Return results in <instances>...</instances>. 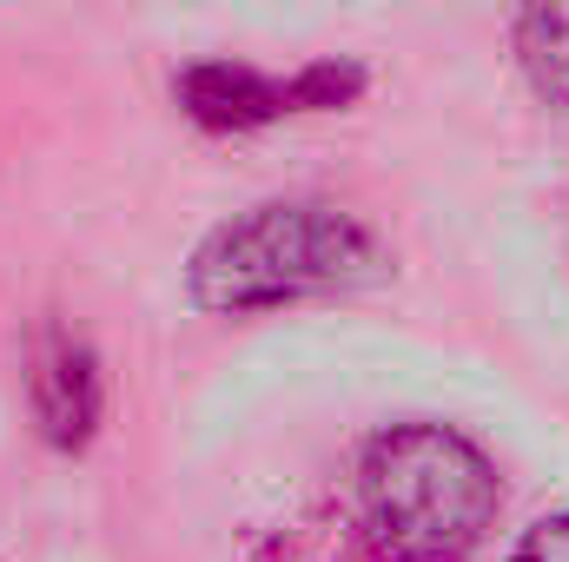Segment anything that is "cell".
<instances>
[{"instance_id":"5b68a950","label":"cell","mask_w":569,"mask_h":562,"mask_svg":"<svg viewBox=\"0 0 569 562\" xmlns=\"http://www.w3.org/2000/svg\"><path fill=\"white\" fill-rule=\"evenodd\" d=\"M517 67L537 100L569 113V0H523L517 7Z\"/></svg>"},{"instance_id":"6da1fadb","label":"cell","mask_w":569,"mask_h":562,"mask_svg":"<svg viewBox=\"0 0 569 562\" xmlns=\"http://www.w3.org/2000/svg\"><path fill=\"white\" fill-rule=\"evenodd\" d=\"M378 272H385V252L351 212L279 199V205H252L212 225L186 265V291L199 311L239 318V311L318 298V291H351V284H371Z\"/></svg>"},{"instance_id":"3957f363","label":"cell","mask_w":569,"mask_h":562,"mask_svg":"<svg viewBox=\"0 0 569 562\" xmlns=\"http://www.w3.org/2000/svg\"><path fill=\"white\" fill-rule=\"evenodd\" d=\"M27 398H33V423L53 450H87L100 430V404H107L93 351L73 331L47 324L33 338V358H27Z\"/></svg>"},{"instance_id":"7a4b0ae2","label":"cell","mask_w":569,"mask_h":562,"mask_svg":"<svg viewBox=\"0 0 569 562\" xmlns=\"http://www.w3.org/2000/svg\"><path fill=\"white\" fill-rule=\"evenodd\" d=\"M365 523L391 562H457L497 516L490 456L450 423H391L358 463Z\"/></svg>"},{"instance_id":"8992f818","label":"cell","mask_w":569,"mask_h":562,"mask_svg":"<svg viewBox=\"0 0 569 562\" xmlns=\"http://www.w3.org/2000/svg\"><path fill=\"white\" fill-rule=\"evenodd\" d=\"M510 562H569V516H543V523L517 543Z\"/></svg>"},{"instance_id":"277c9868","label":"cell","mask_w":569,"mask_h":562,"mask_svg":"<svg viewBox=\"0 0 569 562\" xmlns=\"http://www.w3.org/2000/svg\"><path fill=\"white\" fill-rule=\"evenodd\" d=\"M186 107L206 127H259L284 107H298V93L246 73V67H199V73H186Z\"/></svg>"}]
</instances>
